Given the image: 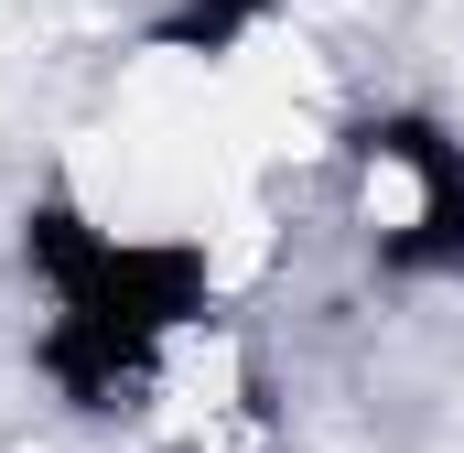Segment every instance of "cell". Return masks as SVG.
Returning <instances> with one entry per match:
<instances>
[{
    "mask_svg": "<svg viewBox=\"0 0 464 453\" xmlns=\"http://www.w3.org/2000/svg\"><path fill=\"white\" fill-rule=\"evenodd\" d=\"M11 313L33 389L65 421L140 432L184 345L227 313V248L206 226L109 217L87 184L54 173L11 206Z\"/></svg>",
    "mask_w": 464,
    "mask_h": 453,
    "instance_id": "6da1fadb",
    "label": "cell"
},
{
    "mask_svg": "<svg viewBox=\"0 0 464 453\" xmlns=\"http://www.w3.org/2000/svg\"><path fill=\"white\" fill-rule=\"evenodd\" d=\"M324 217L378 292H464V119L367 98L324 140Z\"/></svg>",
    "mask_w": 464,
    "mask_h": 453,
    "instance_id": "7a4b0ae2",
    "label": "cell"
},
{
    "mask_svg": "<svg viewBox=\"0 0 464 453\" xmlns=\"http://www.w3.org/2000/svg\"><path fill=\"white\" fill-rule=\"evenodd\" d=\"M0 324H11V226H0Z\"/></svg>",
    "mask_w": 464,
    "mask_h": 453,
    "instance_id": "277c9868",
    "label": "cell"
},
{
    "mask_svg": "<svg viewBox=\"0 0 464 453\" xmlns=\"http://www.w3.org/2000/svg\"><path fill=\"white\" fill-rule=\"evenodd\" d=\"M270 22H281V0H162V11H151V54H173V65H227V54H248Z\"/></svg>",
    "mask_w": 464,
    "mask_h": 453,
    "instance_id": "3957f363",
    "label": "cell"
}]
</instances>
